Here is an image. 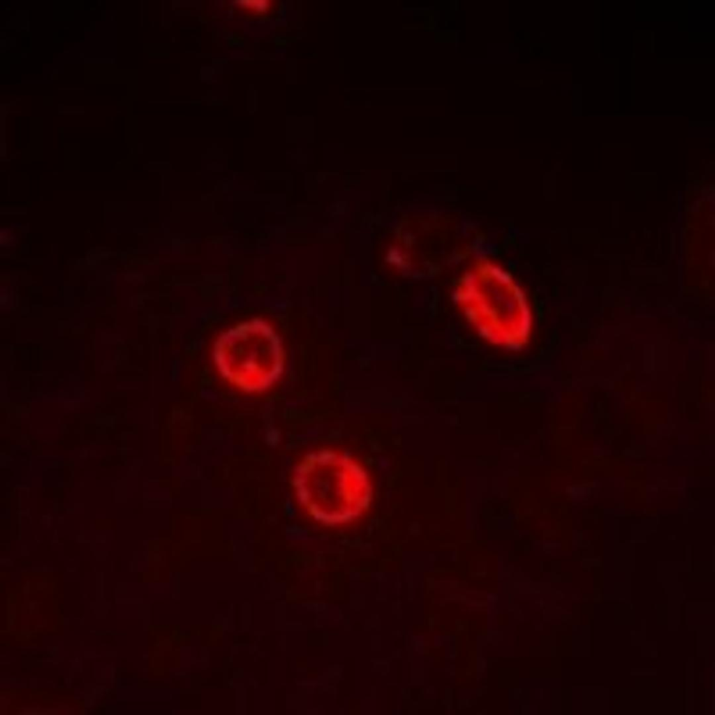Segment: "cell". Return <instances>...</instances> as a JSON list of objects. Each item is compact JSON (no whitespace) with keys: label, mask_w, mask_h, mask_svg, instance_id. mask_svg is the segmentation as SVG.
Returning a JSON list of instances; mask_svg holds the SVG:
<instances>
[{"label":"cell","mask_w":715,"mask_h":715,"mask_svg":"<svg viewBox=\"0 0 715 715\" xmlns=\"http://www.w3.org/2000/svg\"><path fill=\"white\" fill-rule=\"evenodd\" d=\"M308 476V489H300L301 500L323 522L348 520L364 510L370 500L368 478L363 469L346 456L320 452L301 466Z\"/></svg>","instance_id":"1"},{"label":"cell","mask_w":715,"mask_h":715,"mask_svg":"<svg viewBox=\"0 0 715 715\" xmlns=\"http://www.w3.org/2000/svg\"><path fill=\"white\" fill-rule=\"evenodd\" d=\"M214 358L221 374L247 391L266 389L279 371L277 339L270 326L259 320L223 334L216 343Z\"/></svg>","instance_id":"2"},{"label":"cell","mask_w":715,"mask_h":715,"mask_svg":"<svg viewBox=\"0 0 715 715\" xmlns=\"http://www.w3.org/2000/svg\"><path fill=\"white\" fill-rule=\"evenodd\" d=\"M467 320L489 342L512 349L529 341L531 317L522 294L513 287L483 285L460 290L457 297Z\"/></svg>","instance_id":"3"},{"label":"cell","mask_w":715,"mask_h":715,"mask_svg":"<svg viewBox=\"0 0 715 715\" xmlns=\"http://www.w3.org/2000/svg\"><path fill=\"white\" fill-rule=\"evenodd\" d=\"M15 237L8 229L1 228L0 231V244L8 246L13 242Z\"/></svg>","instance_id":"4"}]
</instances>
